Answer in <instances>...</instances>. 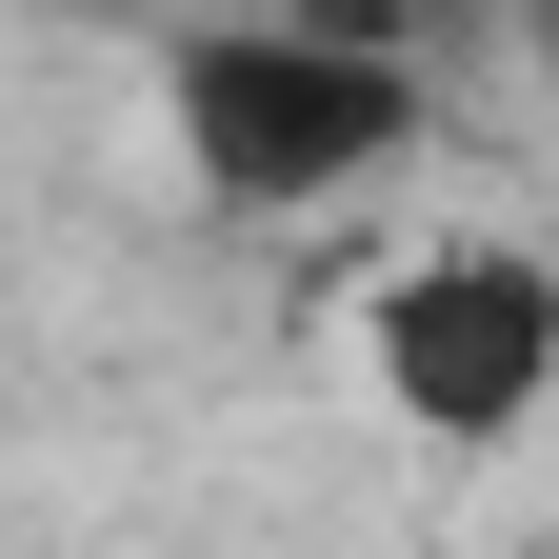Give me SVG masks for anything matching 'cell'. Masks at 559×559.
Segmentation results:
<instances>
[{
	"label": "cell",
	"instance_id": "1",
	"mask_svg": "<svg viewBox=\"0 0 559 559\" xmlns=\"http://www.w3.org/2000/svg\"><path fill=\"white\" fill-rule=\"evenodd\" d=\"M160 140L240 221H320V200H360L380 160H419V40L360 21V0L200 21V40H160Z\"/></svg>",
	"mask_w": 559,
	"mask_h": 559
},
{
	"label": "cell",
	"instance_id": "2",
	"mask_svg": "<svg viewBox=\"0 0 559 559\" xmlns=\"http://www.w3.org/2000/svg\"><path fill=\"white\" fill-rule=\"evenodd\" d=\"M360 380H380L400 440H460V460L539 440V400H559V260L539 240H419V260H380Z\"/></svg>",
	"mask_w": 559,
	"mask_h": 559
},
{
	"label": "cell",
	"instance_id": "3",
	"mask_svg": "<svg viewBox=\"0 0 559 559\" xmlns=\"http://www.w3.org/2000/svg\"><path fill=\"white\" fill-rule=\"evenodd\" d=\"M520 60H539V100H559V0H539V21H520Z\"/></svg>",
	"mask_w": 559,
	"mask_h": 559
}]
</instances>
